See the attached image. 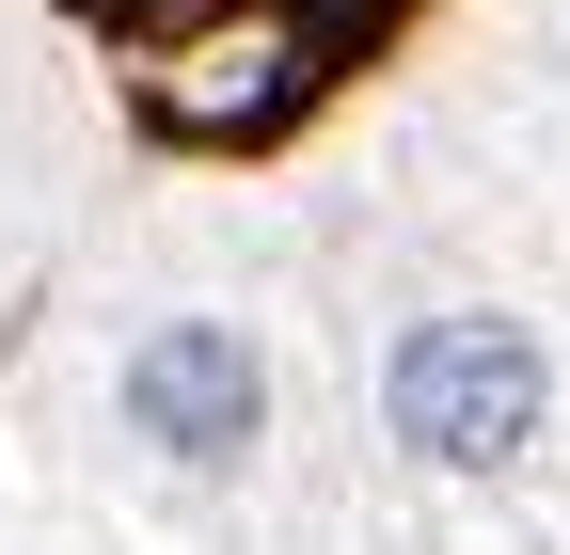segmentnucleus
I'll return each mask as SVG.
<instances>
[{
  "instance_id": "f257e3e1",
  "label": "nucleus",
  "mask_w": 570,
  "mask_h": 555,
  "mask_svg": "<svg viewBox=\"0 0 570 555\" xmlns=\"http://www.w3.org/2000/svg\"><path fill=\"white\" fill-rule=\"evenodd\" d=\"M539 333L523 318H428V333H396V366H381V412H396V445L412 460H460V476H491V460H523L539 445Z\"/></svg>"
},
{
  "instance_id": "f03ea898",
  "label": "nucleus",
  "mask_w": 570,
  "mask_h": 555,
  "mask_svg": "<svg viewBox=\"0 0 570 555\" xmlns=\"http://www.w3.org/2000/svg\"><path fill=\"white\" fill-rule=\"evenodd\" d=\"M127 429L175 445V460H238L254 445V350H238L223 318L142 333V350H127Z\"/></svg>"
}]
</instances>
